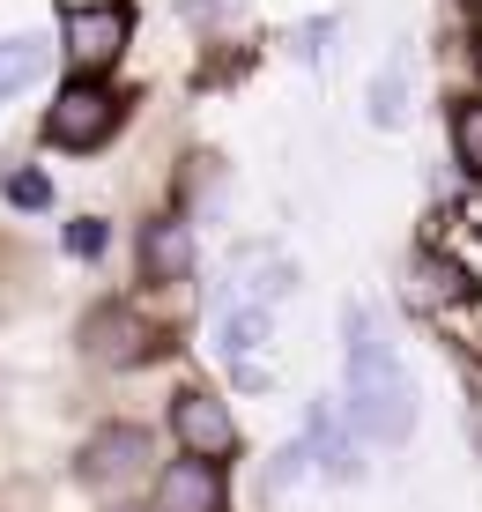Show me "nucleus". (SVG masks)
<instances>
[{
	"label": "nucleus",
	"mask_w": 482,
	"mask_h": 512,
	"mask_svg": "<svg viewBox=\"0 0 482 512\" xmlns=\"http://www.w3.org/2000/svg\"><path fill=\"white\" fill-rule=\"evenodd\" d=\"M119 119H127V97L82 75V82H67L60 104L45 112V141L67 149V156H89V149H104V141L119 134Z\"/></svg>",
	"instance_id": "obj_2"
},
{
	"label": "nucleus",
	"mask_w": 482,
	"mask_h": 512,
	"mask_svg": "<svg viewBox=\"0 0 482 512\" xmlns=\"http://www.w3.org/2000/svg\"><path fill=\"white\" fill-rule=\"evenodd\" d=\"M156 512H223V468L201 461V453L171 461L164 483H156Z\"/></svg>",
	"instance_id": "obj_5"
},
{
	"label": "nucleus",
	"mask_w": 482,
	"mask_h": 512,
	"mask_svg": "<svg viewBox=\"0 0 482 512\" xmlns=\"http://www.w3.org/2000/svg\"><path fill=\"white\" fill-rule=\"evenodd\" d=\"M67 245H75L82 260H97V253H104V223H97V216H82L75 231H67Z\"/></svg>",
	"instance_id": "obj_14"
},
{
	"label": "nucleus",
	"mask_w": 482,
	"mask_h": 512,
	"mask_svg": "<svg viewBox=\"0 0 482 512\" xmlns=\"http://www.w3.org/2000/svg\"><path fill=\"white\" fill-rule=\"evenodd\" d=\"M8 201H15V208H45V201H52V186L38 179V171H23V179H8Z\"/></svg>",
	"instance_id": "obj_13"
},
{
	"label": "nucleus",
	"mask_w": 482,
	"mask_h": 512,
	"mask_svg": "<svg viewBox=\"0 0 482 512\" xmlns=\"http://www.w3.org/2000/svg\"><path fill=\"white\" fill-rule=\"evenodd\" d=\"M260 342H267V305H260V297H238V305L216 312V349H223V364H253Z\"/></svg>",
	"instance_id": "obj_8"
},
{
	"label": "nucleus",
	"mask_w": 482,
	"mask_h": 512,
	"mask_svg": "<svg viewBox=\"0 0 482 512\" xmlns=\"http://www.w3.org/2000/svg\"><path fill=\"white\" fill-rule=\"evenodd\" d=\"M45 67H52L45 38H0V104L15 90H30V82H45Z\"/></svg>",
	"instance_id": "obj_9"
},
{
	"label": "nucleus",
	"mask_w": 482,
	"mask_h": 512,
	"mask_svg": "<svg viewBox=\"0 0 482 512\" xmlns=\"http://www.w3.org/2000/svg\"><path fill=\"white\" fill-rule=\"evenodd\" d=\"M453 156H460V171L482 179V97L453 104Z\"/></svg>",
	"instance_id": "obj_11"
},
{
	"label": "nucleus",
	"mask_w": 482,
	"mask_h": 512,
	"mask_svg": "<svg viewBox=\"0 0 482 512\" xmlns=\"http://www.w3.org/2000/svg\"><path fill=\"white\" fill-rule=\"evenodd\" d=\"M178 8H186L193 23H216V15H223V8H238V0H178Z\"/></svg>",
	"instance_id": "obj_15"
},
{
	"label": "nucleus",
	"mask_w": 482,
	"mask_h": 512,
	"mask_svg": "<svg viewBox=\"0 0 482 512\" xmlns=\"http://www.w3.org/2000/svg\"><path fill=\"white\" fill-rule=\"evenodd\" d=\"M193 275V231L178 216L141 231V282H186Z\"/></svg>",
	"instance_id": "obj_7"
},
{
	"label": "nucleus",
	"mask_w": 482,
	"mask_h": 512,
	"mask_svg": "<svg viewBox=\"0 0 482 512\" xmlns=\"http://www.w3.org/2000/svg\"><path fill=\"white\" fill-rule=\"evenodd\" d=\"M60 30H67V60L75 67H104V60H119L134 15H127V0H89V8H60Z\"/></svg>",
	"instance_id": "obj_3"
},
{
	"label": "nucleus",
	"mask_w": 482,
	"mask_h": 512,
	"mask_svg": "<svg viewBox=\"0 0 482 512\" xmlns=\"http://www.w3.org/2000/svg\"><path fill=\"white\" fill-rule=\"evenodd\" d=\"M342 386H349V431H364L371 446H401L416 431V379H408L394 334L371 305L342 312Z\"/></svg>",
	"instance_id": "obj_1"
},
{
	"label": "nucleus",
	"mask_w": 482,
	"mask_h": 512,
	"mask_svg": "<svg viewBox=\"0 0 482 512\" xmlns=\"http://www.w3.org/2000/svg\"><path fill=\"white\" fill-rule=\"evenodd\" d=\"M371 119H379V127H401V119H408V82H401V67H386V75L371 82Z\"/></svg>",
	"instance_id": "obj_12"
},
{
	"label": "nucleus",
	"mask_w": 482,
	"mask_h": 512,
	"mask_svg": "<svg viewBox=\"0 0 482 512\" xmlns=\"http://www.w3.org/2000/svg\"><path fill=\"white\" fill-rule=\"evenodd\" d=\"M141 468H149V431H134V423L97 431V438H89V453H82V475H89V483H134Z\"/></svg>",
	"instance_id": "obj_6"
},
{
	"label": "nucleus",
	"mask_w": 482,
	"mask_h": 512,
	"mask_svg": "<svg viewBox=\"0 0 482 512\" xmlns=\"http://www.w3.org/2000/svg\"><path fill=\"white\" fill-rule=\"evenodd\" d=\"M171 438L186 453H201V461H223V453H238V416L223 409L216 394H171Z\"/></svg>",
	"instance_id": "obj_4"
},
{
	"label": "nucleus",
	"mask_w": 482,
	"mask_h": 512,
	"mask_svg": "<svg viewBox=\"0 0 482 512\" xmlns=\"http://www.w3.org/2000/svg\"><path fill=\"white\" fill-rule=\"evenodd\" d=\"M408 290H416L423 305H445V297L468 290V275H460L453 260H438V253H416V282H408Z\"/></svg>",
	"instance_id": "obj_10"
}]
</instances>
